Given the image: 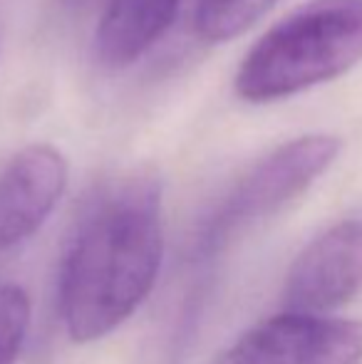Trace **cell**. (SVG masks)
<instances>
[{"label":"cell","instance_id":"cell-3","mask_svg":"<svg viewBox=\"0 0 362 364\" xmlns=\"http://www.w3.org/2000/svg\"><path fill=\"white\" fill-rule=\"evenodd\" d=\"M340 154V139L305 134L275 146L228 186L193 230L191 260H213L241 235L300 198Z\"/></svg>","mask_w":362,"mask_h":364},{"label":"cell","instance_id":"cell-6","mask_svg":"<svg viewBox=\"0 0 362 364\" xmlns=\"http://www.w3.org/2000/svg\"><path fill=\"white\" fill-rule=\"evenodd\" d=\"M68 186V161L50 144L15 154L0 171V263L50 218Z\"/></svg>","mask_w":362,"mask_h":364},{"label":"cell","instance_id":"cell-2","mask_svg":"<svg viewBox=\"0 0 362 364\" xmlns=\"http://www.w3.org/2000/svg\"><path fill=\"white\" fill-rule=\"evenodd\" d=\"M362 60V0H310L258 38L236 73L253 105L335 80Z\"/></svg>","mask_w":362,"mask_h":364},{"label":"cell","instance_id":"cell-4","mask_svg":"<svg viewBox=\"0 0 362 364\" xmlns=\"http://www.w3.org/2000/svg\"><path fill=\"white\" fill-rule=\"evenodd\" d=\"M362 322L280 312L241 335L211 364H358Z\"/></svg>","mask_w":362,"mask_h":364},{"label":"cell","instance_id":"cell-8","mask_svg":"<svg viewBox=\"0 0 362 364\" xmlns=\"http://www.w3.org/2000/svg\"><path fill=\"white\" fill-rule=\"evenodd\" d=\"M273 3L275 0H196L193 30L206 43H226L258 23Z\"/></svg>","mask_w":362,"mask_h":364},{"label":"cell","instance_id":"cell-5","mask_svg":"<svg viewBox=\"0 0 362 364\" xmlns=\"http://www.w3.org/2000/svg\"><path fill=\"white\" fill-rule=\"evenodd\" d=\"M362 288V218H348L315 235L290 263L280 307L330 315Z\"/></svg>","mask_w":362,"mask_h":364},{"label":"cell","instance_id":"cell-1","mask_svg":"<svg viewBox=\"0 0 362 364\" xmlns=\"http://www.w3.org/2000/svg\"><path fill=\"white\" fill-rule=\"evenodd\" d=\"M164 258L161 186L149 171L100 183L73 225L60 263L58 307L73 342L122 327L149 297Z\"/></svg>","mask_w":362,"mask_h":364},{"label":"cell","instance_id":"cell-9","mask_svg":"<svg viewBox=\"0 0 362 364\" xmlns=\"http://www.w3.org/2000/svg\"><path fill=\"white\" fill-rule=\"evenodd\" d=\"M30 327V297L18 285H0V364H15Z\"/></svg>","mask_w":362,"mask_h":364},{"label":"cell","instance_id":"cell-7","mask_svg":"<svg viewBox=\"0 0 362 364\" xmlns=\"http://www.w3.org/2000/svg\"><path fill=\"white\" fill-rule=\"evenodd\" d=\"M181 0H107L95 30V58L122 70L149 53L171 28Z\"/></svg>","mask_w":362,"mask_h":364}]
</instances>
